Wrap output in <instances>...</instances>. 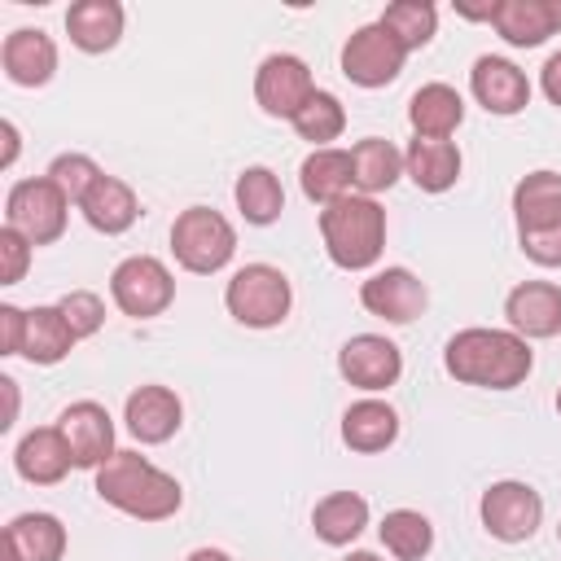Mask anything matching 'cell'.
Returning <instances> with one entry per match:
<instances>
[{
    "label": "cell",
    "mask_w": 561,
    "mask_h": 561,
    "mask_svg": "<svg viewBox=\"0 0 561 561\" xmlns=\"http://www.w3.org/2000/svg\"><path fill=\"white\" fill-rule=\"evenodd\" d=\"M443 364L456 381L465 386H482V390H513L530 377V346L526 337H517L513 329H460L447 351Z\"/></svg>",
    "instance_id": "obj_1"
},
{
    "label": "cell",
    "mask_w": 561,
    "mask_h": 561,
    "mask_svg": "<svg viewBox=\"0 0 561 561\" xmlns=\"http://www.w3.org/2000/svg\"><path fill=\"white\" fill-rule=\"evenodd\" d=\"M96 495L136 522H167L184 504L180 482L158 465H149L140 451H114L96 469Z\"/></svg>",
    "instance_id": "obj_2"
},
{
    "label": "cell",
    "mask_w": 561,
    "mask_h": 561,
    "mask_svg": "<svg viewBox=\"0 0 561 561\" xmlns=\"http://www.w3.org/2000/svg\"><path fill=\"white\" fill-rule=\"evenodd\" d=\"M320 237H324V254L337 267L364 272L386 250V210L377 206V197L351 193L320 210Z\"/></svg>",
    "instance_id": "obj_3"
},
{
    "label": "cell",
    "mask_w": 561,
    "mask_h": 561,
    "mask_svg": "<svg viewBox=\"0 0 561 561\" xmlns=\"http://www.w3.org/2000/svg\"><path fill=\"white\" fill-rule=\"evenodd\" d=\"M171 254H175V263H180L184 272L210 276V272H219V267L232 263V254H237V232H232V224H228L219 210H210V206H188V210H180L175 224H171Z\"/></svg>",
    "instance_id": "obj_4"
},
{
    "label": "cell",
    "mask_w": 561,
    "mask_h": 561,
    "mask_svg": "<svg viewBox=\"0 0 561 561\" xmlns=\"http://www.w3.org/2000/svg\"><path fill=\"white\" fill-rule=\"evenodd\" d=\"M224 302H228V316L245 329H276L289 307H294V289H289V276L272 263H245L232 272L228 289H224Z\"/></svg>",
    "instance_id": "obj_5"
},
{
    "label": "cell",
    "mask_w": 561,
    "mask_h": 561,
    "mask_svg": "<svg viewBox=\"0 0 561 561\" xmlns=\"http://www.w3.org/2000/svg\"><path fill=\"white\" fill-rule=\"evenodd\" d=\"M66 210H70V202L61 197V188L48 175L18 180L4 197V224L13 232H22L31 245H53L66 232Z\"/></svg>",
    "instance_id": "obj_6"
},
{
    "label": "cell",
    "mask_w": 561,
    "mask_h": 561,
    "mask_svg": "<svg viewBox=\"0 0 561 561\" xmlns=\"http://www.w3.org/2000/svg\"><path fill=\"white\" fill-rule=\"evenodd\" d=\"M110 294L123 316L131 320H153L175 302V276L167 272L162 259L153 254H131L110 272Z\"/></svg>",
    "instance_id": "obj_7"
},
{
    "label": "cell",
    "mask_w": 561,
    "mask_h": 561,
    "mask_svg": "<svg viewBox=\"0 0 561 561\" xmlns=\"http://www.w3.org/2000/svg\"><path fill=\"white\" fill-rule=\"evenodd\" d=\"M478 513H482V526H486L491 539H500V543H526L539 530V522H543V500H539L535 486L504 478V482H491L482 491Z\"/></svg>",
    "instance_id": "obj_8"
},
{
    "label": "cell",
    "mask_w": 561,
    "mask_h": 561,
    "mask_svg": "<svg viewBox=\"0 0 561 561\" xmlns=\"http://www.w3.org/2000/svg\"><path fill=\"white\" fill-rule=\"evenodd\" d=\"M403 61H408V48L381 22H368V26L351 31V39L342 44V75L355 88H386V83H394Z\"/></svg>",
    "instance_id": "obj_9"
},
{
    "label": "cell",
    "mask_w": 561,
    "mask_h": 561,
    "mask_svg": "<svg viewBox=\"0 0 561 561\" xmlns=\"http://www.w3.org/2000/svg\"><path fill=\"white\" fill-rule=\"evenodd\" d=\"M311 92H316V79H311L302 57H294V53L263 57V66L254 75V101L263 105V114L294 123V114L311 101Z\"/></svg>",
    "instance_id": "obj_10"
},
{
    "label": "cell",
    "mask_w": 561,
    "mask_h": 561,
    "mask_svg": "<svg viewBox=\"0 0 561 561\" xmlns=\"http://www.w3.org/2000/svg\"><path fill=\"white\" fill-rule=\"evenodd\" d=\"M57 430L75 456V469H101L118 447H114V421L96 399H79L57 416Z\"/></svg>",
    "instance_id": "obj_11"
},
{
    "label": "cell",
    "mask_w": 561,
    "mask_h": 561,
    "mask_svg": "<svg viewBox=\"0 0 561 561\" xmlns=\"http://www.w3.org/2000/svg\"><path fill=\"white\" fill-rule=\"evenodd\" d=\"M337 373H342L351 386L377 394V390H386V386L399 381L403 355H399V346H394L390 337H381V333H355V337L342 342V351H337Z\"/></svg>",
    "instance_id": "obj_12"
},
{
    "label": "cell",
    "mask_w": 561,
    "mask_h": 561,
    "mask_svg": "<svg viewBox=\"0 0 561 561\" xmlns=\"http://www.w3.org/2000/svg\"><path fill=\"white\" fill-rule=\"evenodd\" d=\"M359 302H364V311L381 316L386 324H412L425 311L430 294H425V285H421L416 272H408V267H381V272H373L359 285Z\"/></svg>",
    "instance_id": "obj_13"
},
{
    "label": "cell",
    "mask_w": 561,
    "mask_h": 561,
    "mask_svg": "<svg viewBox=\"0 0 561 561\" xmlns=\"http://www.w3.org/2000/svg\"><path fill=\"white\" fill-rule=\"evenodd\" d=\"M469 88H473L478 105L486 114H500V118L522 114L530 105V79L508 57H478L469 70Z\"/></svg>",
    "instance_id": "obj_14"
},
{
    "label": "cell",
    "mask_w": 561,
    "mask_h": 561,
    "mask_svg": "<svg viewBox=\"0 0 561 561\" xmlns=\"http://www.w3.org/2000/svg\"><path fill=\"white\" fill-rule=\"evenodd\" d=\"M504 316L517 337H557L561 333V285L522 280L504 298Z\"/></svg>",
    "instance_id": "obj_15"
},
{
    "label": "cell",
    "mask_w": 561,
    "mask_h": 561,
    "mask_svg": "<svg viewBox=\"0 0 561 561\" xmlns=\"http://www.w3.org/2000/svg\"><path fill=\"white\" fill-rule=\"evenodd\" d=\"M0 66H4L9 83H18V88H44L53 79V70H57V44L39 26H18V31L4 35Z\"/></svg>",
    "instance_id": "obj_16"
},
{
    "label": "cell",
    "mask_w": 561,
    "mask_h": 561,
    "mask_svg": "<svg viewBox=\"0 0 561 561\" xmlns=\"http://www.w3.org/2000/svg\"><path fill=\"white\" fill-rule=\"evenodd\" d=\"M123 421H127L131 438L158 447V443L175 438V430H180V421H184V403H180V394L167 390V386H140V390L127 394Z\"/></svg>",
    "instance_id": "obj_17"
},
{
    "label": "cell",
    "mask_w": 561,
    "mask_h": 561,
    "mask_svg": "<svg viewBox=\"0 0 561 561\" xmlns=\"http://www.w3.org/2000/svg\"><path fill=\"white\" fill-rule=\"evenodd\" d=\"M66 526L53 513H18L4 526V561H61Z\"/></svg>",
    "instance_id": "obj_18"
},
{
    "label": "cell",
    "mask_w": 561,
    "mask_h": 561,
    "mask_svg": "<svg viewBox=\"0 0 561 561\" xmlns=\"http://www.w3.org/2000/svg\"><path fill=\"white\" fill-rule=\"evenodd\" d=\"M13 465H18V473H22L26 482L53 486V482H61V478L75 469V456H70V447H66V438H61L57 425H39V430H31V434L18 443Z\"/></svg>",
    "instance_id": "obj_19"
},
{
    "label": "cell",
    "mask_w": 561,
    "mask_h": 561,
    "mask_svg": "<svg viewBox=\"0 0 561 561\" xmlns=\"http://www.w3.org/2000/svg\"><path fill=\"white\" fill-rule=\"evenodd\" d=\"M66 35L83 53H110L123 39V4L118 0H75L66 9Z\"/></svg>",
    "instance_id": "obj_20"
},
{
    "label": "cell",
    "mask_w": 561,
    "mask_h": 561,
    "mask_svg": "<svg viewBox=\"0 0 561 561\" xmlns=\"http://www.w3.org/2000/svg\"><path fill=\"white\" fill-rule=\"evenodd\" d=\"M79 210H83V219H88L96 232L118 237V232H127V228L136 224L140 202H136V193H131L127 180H118V175H101V180L88 188V197L79 202Z\"/></svg>",
    "instance_id": "obj_21"
},
{
    "label": "cell",
    "mask_w": 561,
    "mask_h": 561,
    "mask_svg": "<svg viewBox=\"0 0 561 561\" xmlns=\"http://www.w3.org/2000/svg\"><path fill=\"white\" fill-rule=\"evenodd\" d=\"M465 118V101L451 83H425L408 101V123L425 140H447Z\"/></svg>",
    "instance_id": "obj_22"
},
{
    "label": "cell",
    "mask_w": 561,
    "mask_h": 561,
    "mask_svg": "<svg viewBox=\"0 0 561 561\" xmlns=\"http://www.w3.org/2000/svg\"><path fill=\"white\" fill-rule=\"evenodd\" d=\"M302 193L320 206H333L342 197H351L355 188V167H351V149H311L298 167Z\"/></svg>",
    "instance_id": "obj_23"
},
{
    "label": "cell",
    "mask_w": 561,
    "mask_h": 561,
    "mask_svg": "<svg viewBox=\"0 0 561 561\" xmlns=\"http://www.w3.org/2000/svg\"><path fill=\"white\" fill-rule=\"evenodd\" d=\"M394 438H399V412H394L390 403H381V399H359V403H351V408L342 412V443H346L351 451L373 456V451H386Z\"/></svg>",
    "instance_id": "obj_24"
},
{
    "label": "cell",
    "mask_w": 561,
    "mask_h": 561,
    "mask_svg": "<svg viewBox=\"0 0 561 561\" xmlns=\"http://www.w3.org/2000/svg\"><path fill=\"white\" fill-rule=\"evenodd\" d=\"M403 175H412V184L421 193H447L460 180V149L451 140H425L416 136L403 153Z\"/></svg>",
    "instance_id": "obj_25"
},
{
    "label": "cell",
    "mask_w": 561,
    "mask_h": 561,
    "mask_svg": "<svg viewBox=\"0 0 561 561\" xmlns=\"http://www.w3.org/2000/svg\"><path fill=\"white\" fill-rule=\"evenodd\" d=\"M513 215L517 232H539L561 224V175L557 171H530L513 188Z\"/></svg>",
    "instance_id": "obj_26"
},
{
    "label": "cell",
    "mask_w": 561,
    "mask_h": 561,
    "mask_svg": "<svg viewBox=\"0 0 561 561\" xmlns=\"http://www.w3.org/2000/svg\"><path fill=\"white\" fill-rule=\"evenodd\" d=\"M491 26H495L500 39L513 44V48H539L548 35H557L552 0H500Z\"/></svg>",
    "instance_id": "obj_27"
},
{
    "label": "cell",
    "mask_w": 561,
    "mask_h": 561,
    "mask_svg": "<svg viewBox=\"0 0 561 561\" xmlns=\"http://www.w3.org/2000/svg\"><path fill=\"white\" fill-rule=\"evenodd\" d=\"M364 526H368V500L355 491H333L311 508V530L329 548H346L351 539H359Z\"/></svg>",
    "instance_id": "obj_28"
},
{
    "label": "cell",
    "mask_w": 561,
    "mask_h": 561,
    "mask_svg": "<svg viewBox=\"0 0 561 561\" xmlns=\"http://www.w3.org/2000/svg\"><path fill=\"white\" fill-rule=\"evenodd\" d=\"M75 333L66 324V316L57 307H35L26 311V342H22V359L31 364H61L75 351Z\"/></svg>",
    "instance_id": "obj_29"
},
{
    "label": "cell",
    "mask_w": 561,
    "mask_h": 561,
    "mask_svg": "<svg viewBox=\"0 0 561 561\" xmlns=\"http://www.w3.org/2000/svg\"><path fill=\"white\" fill-rule=\"evenodd\" d=\"M351 167H355V188H359L364 197H373V193L394 188V180L403 175V153H399L390 140L368 136V140H359V145L351 149Z\"/></svg>",
    "instance_id": "obj_30"
},
{
    "label": "cell",
    "mask_w": 561,
    "mask_h": 561,
    "mask_svg": "<svg viewBox=\"0 0 561 561\" xmlns=\"http://www.w3.org/2000/svg\"><path fill=\"white\" fill-rule=\"evenodd\" d=\"M232 197H237V210L245 215V224H259V228L276 224L280 210H285V188L267 167H245L237 175Z\"/></svg>",
    "instance_id": "obj_31"
},
{
    "label": "cell",
    "mask_w": 561,
    "mask_h": 561,
    "mask_svg": "<svg viewBox=\"0 0 561 561\" xmlns=\"http://www.w3.org/2000/svg\"><path fill=\"white\" fill-rule=\"evenodd\" d=\"M377 535H381L386 552H394L399 561H421V557H430V548H434V526H430V517L416 513V508H394V513H386L381 526H377Z\"/></svg>",
    "instance_id": "obj_32"
},
{
    "label": "cell",
    "mask_w": 561,
    "mask_h": 561,
    "mask_svg": "<svg viewBox=\"0 0 561 561\" xmlns=\"http://www.w3.org/2000/svg\"><path fill=\"white\" fill-rule=\"evenodd\" d=\"M377 22L412 53V48H425V44L434 39V31H438V9H434L430 0H394V4L381 9Z\"/></svg>",
    "instance_id": "obj_33"
},
{
    "label": "cell",
    "mask_w": 561,
    "mask_h": 561,
    "mask_svg": "<svg viewBox=\"0 0 561 561\" xmlns=\"http://www.w3.org/2000/svg\"><path fill=\"white\" fill-rule=\"evenodd\" d=\"M342 127H346V110H342V101H337L333 92H324V88H316L311 101L294 114V131H298L302 140H311L316 149H329V140H337Z\"/></svg>",
    "instance_id": "obj_34"
},
{
    "label": "cell",
    "mask_w": 561,
    "mask_h": 561,
    "mask_svg": "<svg viewBox=\"0 0 561 561\" xmlns=\"http://www.w3.org/2000/svg\"><path fill=\"white\" fill-rule=\"evenodd\" d=\"M101 175H105V171H101L88 153H57L53 167H48V180H53V184L61 188V197L75 202V206L88 197V188H92Z\"/></svg>",
    "instance_id": "obj_35"
},
{
    "label": "cell",
    "mask_w": 561,
    "mask_h": 561,
    "mask_svg": "<svg viewBox=\"0 0 561 561\" xmlns=\"http://www.w3.org/2000/svg\"><path fill=\"white\" fill-rule=\"evenodd\" d=\"M57 311L66 316V324H70L75 337H92V333L105 324V302H101L92 289H70V294L57 302Z\"/></svg>",
    "instance_id": "obj_36"
},
{
    "label": "cell",
    "mask_w": 561,
    "mask_h": 561,
    "mask_svg": "<svg viewBox=\"0 0 561 561\" xmlns=\"http://www.w3.org/2000/svg\"><path fill=\"white\" fill-rule=\"evenodd\" d=\"M26 267H31V241L4 224L0 228V285H18Z\"/></svg>",
    "instance_id": "obj_37"
},
{
    "label": "cell",
    "mask_w": 561,
    "mask_h": 561,
    "mask_svg": "<svg viewBox=\"0 0 561 561\" xmlns=\"http://www.w3.org/2000/svg\"><path fill=\"white\" fill-rule=\"evenodd\" d=\"M522 241V254L539 267H561V224L552 228H539V232H517Z\"/></svg>",
    "instance_id": "obj_38"
},
{
    "label": "cell",
    "mask_w": 561,
    "mask_h": 561,
    "mask_svg": "<svg viewBox=\"0 0 561 561\" xmlns=\"http://www.w3.org/2000/svg\"><path fill=\"white\" fill-rule=\"evenodd\" d=\"M22 342H26V311L0 302V355H22Z\"/></svg>",
    "instance_id": "obj_39"
},
{
    "label": "cell",
    "mask_w": 561,
    "mask_h": 561,
    "mask_svg": "<svg viewBox=\"0 0 561 561\" xmlns=\"http://www.w3.org/2000/svg\"><path fill=\"white\" fill-rule=\"evenodd\" d=\"M539 88H543V96H548L552 105H561V48L543 61V70H539Z\"/></svg>",
    "instance_id": "obj_40"
},
{
    "label": "cell",
    "mask_w": 561,
    "mask_h": 561,
    "mask_svg": "<svg viewBox=\"0 0 561 561\" xmlns=\"http://www.w3.org/2000/svg\"><path fill=\"white\" fill-rule=\"evenodd\" d=\"M0 136H4V158H0V167H13V158H18V127L4 118V123H0Z\"/></svg>",
    "instance_id": "obj_41"
},
{
    "label": "cell",
    "mask_w": 561,
    "mask_h": 561,
    "mask_svg": "<svg viewBox=\"0 0 561 561\" xmlns=\"http://www.w3.org/2000/svg\"><path fill=\"white\" fill-rule=\"evenodd\" d=\"M0 386H4V394H9V412H4V421H0V425L9 430V425H13V416H18V381H13V377H0Z\"/></svg>",
    "instance_id": "obj_42"
},
{
    "label": "cell",
    "mask_w": 561,
    "mask_h": 561,
    "mask_svg": "<svg viewBox=\"0 0 561 561\" xmlns=\"http://www.w3.org/2000/svg\"><path fill=\"white\" fill-rule=\"evenodd\" d=\"M184 561H232L228 552H219V548H193Z\"/></svg>",
    "instance_id": "obj_43"
},
{
    "label": "cell",
    "mask_w": 561,
    "mask_h": 561,
    "mask_svg": "<svg viewBox=\"0 0 561 561\" xmlns=\"http://www.w3.org/2000/svg\"><path fill=\"white\" fill-rule=\"evenodd\" d=\"M346 561H381V557H377V552H351Z\"/></svg>",
    "instance_id": "obj_44"
},
{
    "label": "cell",
    "mask_w": 561,
    "mask_h": 561,
    "mask_svg": "<svg viewBox=\"0 0 561 561\" xmlns=\"http://www.w3.org/2000/svg\"><path fill=\"white\" fill-rule=\"evenodd\" d=\"M552 22H557V31H561V0H552Z\"/></svg>",
    "instance_id": "obj_45"
},
{
    "label": "cell",
    "mask_w": 561,
    "mask_h": 561,
    "mask_svg": "<svg viewBox=\"0 0 561 561\" xmlns=\"http://www.w3.org/2000/svg\"><path fill=\"white\" fill-rule=\"evenodd\" d=\"M557 412H561V390H557Z\"/></svg>",
    "instance_id": "obj_46"
},
{
    "label": "cell",
    "mask_w": 561,
    "mask_h": 561,
    "mask_svg": "<svg viewBox=\"0 0 561 561\" xmlns=\"http://www.w3.org/2000/svg\"><path fill=\"white\" fill-rule=\"evenodd\" d=\"M557 539H561V526H557Z\"/></svg>",
    "instance_id": "obj_47"
}]
</instances>
